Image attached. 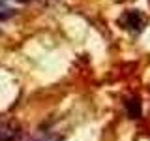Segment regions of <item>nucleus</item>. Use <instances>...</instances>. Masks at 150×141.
I'll use <instances>...</instances> for the list:
<instances>
[{"instance_id": "obj_1", "label": "nucleus", "mask_w": 150, "mask_h": 141, "mask_svg": "<svg viewBox=\"0 0 150 141\" xmlns=\"http://www.w3.org/2000/svg\"><path fill=\"white\" fill-rule=\"evenodd\" d=\"M120 23L133 32H141L144 28V25H146V17L141 11H137V9H129V11H126L120 17Z\"/></svg>"}, {"instance_id": "obj_2", "label": "nucleus", "mask_w": 150, "mask_h": 141, "mask_svg": "<svg viewBox=\"0 0 150 141\" xmlns=\"http://www.w3.org/2000/svg\"><path fill=\"white\" fill-rule=\"evenodd\" d=\"M128 113H129L131 119H137L139 113H141V103L137 100H129L128 102Z\"/></svg>"}, {"instance_id": "obj_3", "label": "nucleus", "mask_w": 150, "mask_h": 141, "mask_svg": "<svg viewBox=\"0 0 150 141\" xmlns=\"http://www.w3.org/2000/svg\"><path fill=\"white\" fill-rule=\"evenodd\" d=\"M13 15V9L11 8H0V21H6Z\"/></svg>"}, {"instance_id": "obj_4", "label": "nucleus", "mask_w": 150, "mask_h": 141, "mask_svg": "<svg viewBox=\"0 0 150 141\" xmlns=\"http://www.w3.org/2000/svg\"><path fill=\"white\" fill-rule=\"evenodd\" d=\"M13 137H15V132H9V130L0 132V141H11Z\"/></svg>"}, {"instance_id": "obj_5", "label": "nucleus", "mask_w": 150, "mask_h": 141, "mask_svg": "<svg viewBox=\"0 0 150 141\" xmlns=\"http://www.w3.org/2000/svg\"><path fill=\"white\" fill-rule=\"evenodd\" d=\"M21 2H28V0H21Z\"/></svg>"}]
</instances>
